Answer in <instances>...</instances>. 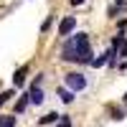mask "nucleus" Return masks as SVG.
<instances>
[{"mask_svg": "<svg viewBox=\"0 0 127 127\" xmlns=\"http://www.w3.org/2000/svg\"><path fill=\"white\" fill-rule=\"evenodd\" d=\"M71 41H74V46H76V51H79V59L87 61V64H92V46H89L87 33H76Z\"/></svg>", "mask_w": 127, "mask_h": 127, "instance_id": "obj_1", "label": "nucleus"}, {"mask_svg": "<svg viewBox=\"0 0 127 127\" xmlns=\"http://www.w3.org/2000/svg\"><path fill=\"white\" fill-rule=\"evenodd\" d=\"M66 87L71 92H81L87 87V79H84V74H66Z\"/></svg>", "mask_w": 127, "mask_h": 127, "instance_id": "obj_2", "label": "nucleus"}, {"mask_svg": "<svg viewBox=\"0 0 127 127\" xmlns=\"http://www.w3.org/2000/svg\"><path fill=\"white\" fill-rule=\"evenodd\" d=\"M61 59H64V61H81V59H79V51H76V46H74V41H69V43L64 46V51H61Z\"/></svg>", "mask_w": 127, "mask_h": 127, "instance_id": "obj_3", "label": "nucleus"}, {"mask_svg": "<svg viewBox=\"0 0 127 127\" xmlns=\"http://www.w3.org/2000/svg\"><path fill=\"white\" fill-rule=\"evenodd\" d=\"M74 28H76V18H74V15L64 18L61 23H59V36H69V33H71Z\"/></svg>", "mask_w": 127, "mask_h": 127, "instance_id": "obj_4", "label": "nucleus"}, {"mask_svg": "<svg viewBox=\"0 0 127 127\" xmlns=\"http://www.w3.org/2000/svg\"><path fill=\"white\" fill-rule=\"evenodd\" d=\"M28 99H31V104H41V102H43V92H41L38 87H31Z\"/></svg>", "mask_w": 127, "mask_h": 127, "instance_id": "obj_5", "label": "nucleus"}, {"mask_svg": "<svg viewBox=\"0 0 127 127\" xmlns=\"http://www.w3.org/2000/svg\"><path fill=\"white\" fill-rule=\"evenodd\" d=\"M26 66H20L18 71H15V76H13V84H15V87H20V84H23V79H26Z\"/></svg>", "mask_w": 127, "mask_h": 127, "instance_id": "obj_6", "label": "nucleus"}, {"mask_svg": "<svg viewBox=\"0 0 127 127\" xmlns=\"http://www.w3.org/2000/svg\"><path fill=\"white\" fill-rule=\"evenodd\" d=\"M61 120V114H56V112H51V114H46L43 120H41V125H54V122H59Z\"/></svg>", "mask_w": 127, "mask_h": 127, "instance_id": "obj_7", "label": "nucleus"}, {"mask_svg": "<svg viewBox=\"0 0 127 127\" xmlns=\"http://www.w3.org/2000/svg\"><path fill=\"white\" fill-rule=\"evenodd\" d=\"M59 94H61V99L66 102V104H71V102H74V94H71V89H61Z\"/></svg>", "mask_w": 127, "mask_h": 127, "instance_id": "obj_8", "label": "nucleus"}, {"mask_svg": "<svg viewBox=\"0 0 127 127\" xmlns=\"http://www.w3.org/2000/svg\"><path fill=\"white\" fill-rule=\"evenodd\" d=\"M28 104H31V99H28V97H20V99H18V104H15V109H18V112H23Z\"/></svg>", "mask_w": 127, "mask_h": 127, "instance_id": "obj_9", "label": "nucleus"}, {"mask_svg": "<svg viewBox=\"0 0 127 127\" xmlns=\"http://www.w3.org/2000/svg\"><path fill=\"white\" fill-rule=\"evenodd\" d=\"M107 56H112V54H104V56H99V59H92V66H102V64L107 61Z\"/></svg>", "mask_w": 127, "mask_h": 127, "instance_id": "obj_10", "label": "nucleus"}, {"mask_svg": "<svg viewBox=\"0 0 127 127\" xmlns=\"http://www.w3.org/2000/svg\"><path fill=\"white\" fill-rule=\"evenodd\" d=\"M10 97H13V92H3V94H0V104H5Z\"/></svg>", "mask_w": 127, "mask_h": 127, "instance_id": "obj_11", "label": "nucleus"}, {"mask_svg": "<svg viewBox=\"0 0 127 127\" xmlns=\"http://www.w3.org/2000/svg\"><path fill=\"white\" fill-rule=\"evenodd\" d=\"M3 127H15V117H5V122H3Z\"/></svg>", "mask_w": 127, "mask_h": 127, "instance_id": "obj_12", "label": "nucleus"}, {"mask_svg": "<svg viewBox=\"0 0 127 127\" xmlns=\"http://www.w3.org/2000/svg\"><path fill=\"white\" fill-rule=\"evenodd\" d=\"M69 125H71V122H69V117H61V125H59V127H69Z\"/></svg>", "mask_w": 127, "mask_h": 127, "instance_id": "obj_13", "label": "nucleus"}, {"mask_svg": "<svg viewBox=\"0 0 127 127\" xmlns=\"http://www.w3.org/2000/svg\"><path fill=\"white\" fill-rule=\"evenodd\" d=\"M84 3V0H71V5H81Z\"/></svg>", "mask_w": 127, "mask_h": 127, "instance_id": "obj_14", "label": "nucleus"}, {"mask_svg": "<svg viewBox=\"0 0 127 127\" xmlns=\"http://www.w3.org/2000/svg\"><path fill=\"white\" fill-rule=\"evenodd\" d=\"M3 122H5V117H0V127H3Z\"/></svg>", "mask_w": 127, "mask_h": 127, "instance_id": "obj_15", "label": "nucleus"}, {"mask_svg": "<svg viewBox=\"0 0 127 127\" xmlns=\"http://www.w3.org/2000/svg\"><path fill=\"white\" fill-rule=\"evenodd\" d=\"M125 102H127V94H125Z\"/></svg>", "mask_w": 127, "mask_h": 127, "instance_id": "obj_16", "label": "nucleus"}]
</instances>
